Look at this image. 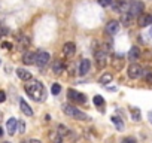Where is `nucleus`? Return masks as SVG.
<instances>
[{
    "mask_svg": "<svg viewBox=\"0 0 152 143\" xmlns=\"http://www.w3.org/2000/svg\"><path fill=\"white\" fill-rule=\"evenodd\" d=\"M57 131H58V134H60L61 137H64V136H69V134H70V130H69L66 125H63V124H60V125H58Z\"/></svg>",
    "mask_w": 152,
    "mask_h": 143,
    "instance_id": "nucleus-22",
    "label": "nucleus"
},
{
    "mask_svg": "<svg viewBox=\"0 0 152 143\" xmlns=\"http://www.w3.org/2000/svg\"><path fill=\"white\" fill-rule=\"evenodd\" d=\"M75 52H76V45H75V42H67V43H64V46H63V55H64V58H72V57L75 55Z\"/></svg>",
    "mask_w": 152,
    "mask_h": 143,
    "instance_id": "nucleus-8",
    "label": "nucleus"
},
{
    "mask_svg": "<svg viewBox=\"0 0 152 143\" xmlns=\"http://www.w3.org/2000/svg\"><path fill=\"white\" fill-rule=\"evenodd\" d=\"M2 116H3V115H2V112H0V121H2Z\"/></svg>",
    "mask_w": 152,
    "mask_h": 143,
    "instance_id": "nucleus-36",
    "label": "nucleus"
},
{
    "mask_svg": "<svg viewBox=\"0 0 152 143\" xmlns=\"http://www.w3.org/2000/svg\"><path fill=\"white\" fill-rule=\"evenodd\" d=\"M51 91H52V94H54V96H58V94L61 93V85H60V84H57V82H55V84H52Z\"/></svg>",
    "mask_w": 152,
    "mask_h": 143,
    "instance_id": "nucleus-25",
    "label": "nucleus"
},
{
    "mask_svg": "<svg viewBox=\"0 0 152 143\" xmlns=\"http://www.w3.org/2000/svg\"><path fill=\"white\" fill-rule=\"evenodd\" d=\"M118 31H119V23H118V21L112 20V21H109V23L106 24V33H107V34L113 36V34H116Z\"/></svg>",
    "mask_w": 152,
    "mask_h": 143,
    "instance_id": "nucleus-9",
    "label": "nucleus"
},
{
    "mask_svg": "<svg viewBox=\"0 0 152 143\" xmlns=\"http://www.w3.org/2000/svg\"><path fill=\"white\" fill-rule=\"evenodd\" d=\"M5 143H9V142H5Z\"/></svg>",
    "mask_w": 152,
    "mask_h": 143,
    "instance_id": "nucleus-37",
    "label": "nucleus"
},
{
    "mask_svg": "<svg viewBox=\"0 0 152 143\" xmlns=\"http://www.w3.org/2000/svg\"><path fill=\"white\" fill-rule=\"evenodd\" d=\"M148 119H149V122L152 124V110H151V112L148 113Z\"/></svg>",
    "mask_w": 152,
    "mask_h": 143,
    "instance_id": "nucleus-34",
    "label": "nucleus"
},
{
    "mask_svg": "<svg viewBox=\"0 0 152 143\" xmlns=\"http://www.w3.org/2000/svg\"><path fill=\"white\" fill-rule=\"evenodd\" d=\"M63 112L67 116H70L72 119H76V121H90L91 119L90 115L84 113L82 110H79L78 107H75L72 104H63Z\"/></svg>",
    "mask_w": 152,
    "mask_h": 143,
    "instance_id": "nucleus-2",
    "label": "nucleus"
},
{
    "mask_svg": "<svg viewBox=\"0 0 152 143\" xmlns=\"http://www.w3.org/2000/svg\"><path fill=\"white\" fill-rule=\"evenodd\" d=\"M67 97H69V100L76 101V103H85L87 101V96L79 93V91H76V90H69L67 91Z\"/></svg>",
    "mask_w": 152,
    "mask_h": 143,
    "instance_id": "nucleus-6",
    "label": "nucleus"
},
{
    "mask_svg": "<svg viewBox=\"0 0 152 143\" xmlns=\"http://www.w3.org/2000/svg\"><path fill=\"white\" fill-rule=\"evenodd\" d=\"M20 109H21V112L24 113V115H27V116H31L33 115V109L27 104V101L26 100H20Z\"/></svg>",
    "mask_w": 152,
    "mask_h": 143,
    "instance_id": "nucleus-14",
    "label": "nucleus"
},
{
    "mask_svg": "<svg viewBox=\"0 0 152 143\" xmlns=\"http://www.w3.org/2000/svg\"><path fill=\"white\" fill-rule=\"evenodd\" d=\"M17 128H18V121H17V118L8 119V122H6V130H8V133H9L11 136H14V134L17 133Z\"/></svg>",
    "mask_w": 152,
    "mask_h": 143,
    "instance_id": "nucleus-11",
    "label": "nucleus"
},
{
    "mask_svg": "<svg viewBox=\"0 0 152 143\" xmlns=\"http://www.w3.org/2000/svg\"><path fill=\"white\" fill-rule=\"evenodd\" d=\"M2 48H5V49H12V43H11V42H3V43H2Z\"/></svg>",
    "mask_w": 152,
    "mask_h": 143,
    "instance_id": "nucleus-29",
    "label": "nucleus"
},
{
    "mask_svg": "<svg viewBox=\"0 0 152 143\" xmlns=\"http://www.w3.org/2000/svg\"><path fill=\"white\" fill-rule=\"evenodd\" d=\"M49 60H51L49 52H46V51H37L36 52V57H34V64L39 66V67H45L49 63Z\"/></svg>",
    "mask_w": 152,
    "mask_h": 143,
    "instance_id": "nucleus-5",
    "label": "nucleus"
},
{
    "mask_svg": "<svg viewBox=\"0 0 152 143\" xmlns=\"http://www.w3.org/2000/svg\"><path fill=\"white\" fill-rule=\"evenodd\" d=\"M48 139H49V142H51V143H63V137L58 134V131H54V130H51V131H49Z\"/></svg>",
    "mask_w": 152,
    "mask_h": 143,
    "instance_id": "nucleus-15",
    "label": "nucleus"
},
{
    "mask_svg": "<svg viewBox=\"0 0 152 143\" xmlns=\"http://www.w3.org/2000/svg\"><path fill=\"white\" fill-rule=\"evenodd\" d=\"M18 40H20V43H21V45H24V46H27V45L30 43V40H28L26 36H23V37H21V36H18Z\"/></svg>",
    "mask_w": 152,
    "mask_h": 143,
    "instance_id": "nucleus-27",
    "label": "nucleus"
},
{
    "mask_svg": "<svg viewBox=\"0 0 152 143\" xmlns=\"http://www.w3.org/2000/svg\"><path fill=\"white\" fill-rule=\"evenodd\" d=\"M17 76H18L21 81H24V82H27V81L33 79V76H31L30 72H28V70H26V69H23V67L17 69Z\"/></svg>",
    "mask_w": 152,
    "mask_h": 143,
    "instance_id": "nucleus-12",
    "label": "nucleus"
},
{
    "mask_svg": "<svg viewBox=\"0 0 152 143\" xmlns=\"http://www.w3.org/2000/svg\"><path fill=\"white\" fill-rule=\"evenodd\" d=\"M112 79H113V76H112L110 73H104V75H102V76H100L99 84H102V85H107V84H110V82H112Z\"/></svg>",
    "mask_w": 152,
    "mask_h": 143,
    "instance_id": "nucleus-20",
    "label": "nucleus"
},
{
    "mask_svg": "<svg viewBox=\"0 0 152 143\" xmlns=\"http://www.w3.org/2000/svg\"><path fill=\"white\" fill-rule=\"evenodd\" d=\"M112 122L115 124V127L121 131V130H124V122H122V119L121 118H118V116H112Z\"/></svg>",
    "mask_w": 152,
    "mask_h": 143,
    "instance_id": "nucleus-23",
    "label": "nucleus"
},
{
    "mask_svg": "<svg viewBox=\"0 0 152 143\" xmlns=\"http://www.w3.org/2000/svg\"><path fill=\"white\" fill-rule=\"evenodd\" d=\"M91 69V61L88 58H84L81 63H79V75L81 76H85Z\"/></svg>",
    "mask_w": 152,
    "mask_h": 143,
    "instance_id": "nucleus-10",
    "label": "nucleus"
},
{
    "mask_svg": "<svg viewBox=\"0 0 152 143\" xmlns=\"http://www.w3.org/2000/svg\"><path fill=\"white\" fill-rule=\"evenodd\" d=\"M130 113H131L133 121L139 122V121L142 119V113H140V109H139V107H130Z\"/></svg>",
    "mask_w": 152,
    "mask_h": 143,
    "instance_id": "nucleus-19",
    "label": "nucleus"
},
{
    "mask_svg": "<svg viewBox=\"0 0 152 143\" xmlns=\"http://www.w3.org/2000/svg\"><path fill=\"white\" fill-rule=\"evenodd\" d=\"M28 84H26V87H24V90H26V93L30 96V98L31 100H34V101H43L45 98H46V90H45V87H43V84L42 82H39V81H33V79H30V81H27Z\"/></svg>",
    "mask_w": 152,
    "mask_h": 143,
    "instance_id": "nucleus-1",
    "label": "nucleus"
},
{
    "mask_svg": "<svg viewBox=\"0 0 152 143\" xmlns=\"http://www.w3.org/2000/svg\"><path fill=\"white\" fill-rule=\"evenodd\" d=\"M121 143H136V140H134L133 137H125V139H124Z\"/></svg>",
    "mask_w": 152,
    "mask_h": 143,
    "instance_id": "nucleus-30",
    "label": "nucleus"
},
{
    "mask_svg": "<svg viewBox=\"0 0 152 143\" xmlns=\"http://www.w3.org/2000/svg\"><path fill=\"white\" fill-rule=\"evenodd\" d=\"M6 101V94L5 91H0V103H5Z\"/></svg>",
    "mask_w": 152,
    "mask_h": 143,
    "instance_id": "nucleus-31",
    "label": "nucleus"
},
{
    "mask_svg": "<svg viewBox=\"0 0 152 143\" xmlns=\"http://www.w3.org/2000/svg\"><path fill=\"white\" fill-rule=\"evenodd\" d=\"M64 63L61 61V60H57L54 64H52V72H54V73L55 75H60V73H63V72H64Z\"/></svg>",
    "mask_w": 152,
    "mask_h": 143,
    "instance_id": "nucleus-16",
    "label": "nucleus"
},
{
    "mask_svg": "<svg viewBox=\"0 0 152 143\" xmlns=\"http://www.w3.org/2000/svg\"><path fill=\"white\" fill-rule=\"evenodd\" d=\"M20 130H21V133H24V130H26V124L24 122H20Z\"/></svg>",
    "mask_w": 152,
    "mask_h": 143,
    "instance_id": "nucleus-32",
    "label": "nucleus"
},
{
    "mask_svg": "<svg viewBox=\"0 0 152 143\" xmlns=\"http://www.w3.org/2000/svg\"><path fill=\"white\" fill-rule=\"evenodd\" d=\"M112 3H113V0H99V5L103 6V8H107V6H110Z\"/></svg>",
    "mask_w": 152,
    "mask_h": 143,
    "instance_id": "nucleus-26",
    "label": "nucleus"
},
{
    "mask_svg": "<svg viewBox=\"0 0 152 143\" xmlns=\"http://www.w3.org/2000/svg\"><path fill=\"white\" fill-rule=\"evenodd\" d=\"M93 101H94V104H96V106H99V107L104 104V98H103L102 96H94Z\"/></svg>",
    "mask_w": 152,
    "mask_h": 143,
    "instance_id": "nucleus-24",
    "label": "nucleus"
},
{
    "mask_svg": "<svg viewBox=\"0 0 152 143\" xmlns=\"http://www.w3.org/2000/svg\"><path fill=\"white\" fill-rule=\"evenodd\" d=\"M34 57H36V54L34 52H30V51H27V52H24V55H23V63L24 64H34Z\"/></svg>",
    "mask_w": 152,
    "mask_h": 143,
    "instance_id": "nucleus-17",
    "label": "nucleus"
},
{
    "mask_svg": "<svg viewBox=\"0 0 152 143\" xmlns=\"http://www.w3.org/2000/svg\"><path fill=\"white\" fill-rule=\"evenodd\" d=\"M2 136H3V130H2V128H0V137H2Z\"/></svg>",
    "mask_w": 152,
    "mask_h": 143,
    "instance_id": "nucleus-35",
    "label": "nucleus"
},
{
    "mask_svg": "<svg viewBox=\"0 0 152 143\" xmlns=\"http://www.w3.org/2000/svg\"><path fill=\"white\" fill-rule=\"evenodd\" d=\"M127 75H128L130 79H139V78H142V75H143V69H142L140 64L131 63V64L128 66V69H127Z\"/></svg>",
    "mask_w": 152,
    "mask_h": 143,
    "instance_id": "nucleus-3",
    "label": "nucleus"
},
{
    "mask_svg": "<svg viewBox=\"0 0 152 143\" xmlns=\"http://www.w3.org/2000/svg\"><path fill=\"white\" fill-rule=\"evenodd\" d=\"M28 143H42V142H40L39 139H31V140H30Z\"/></svg>",
    "mask_w": 152,
    "mask_h": 143,
    "instance_id": "nucleus-33",
    "label": "nucleus"
},
{
    "mask_svg": "<svg viewBox=\"0 0 152 143\" xmlns=\"http://www.w3.org/2000/svg\"><path fill=\"white\" fill-rule=\"evenodd\" d=\"M139 57H140L139 48H137V46H133V48L130 49V52H128V58H130L131 61H136V60H139Z\"/></svg>",
    "mask_w": 152,
    "mask_h": 143,
    "instance_id": "nucleus-18",
    "label": "nucleus"
},
{
    "mask_svg": "<svg viewBox=\"0 0 152 143\" xmlns=\"http://www.w3.org/2000/svg\"><path fill=\"white\" fill-rule=\"evenodd\" d=\"M131 21H133V17H131L128 12H124L122 17H121V24H124V26H130Z\"/></svg>",
    "mask_w": 152,
    "mask_h": 143,
    "instance_id": "nucleus-21",
    "label": "nucleus"
},
{
    "mask_svg": "<svg viewBox=\"0 0 152 143\" xmlns=\"http://www.w3.org/2000/svg\"><path fill=\"white\" fill-rule=\"evenodd\" d=\"M9 30L6 27H0V37H3V36H8Z\"/></svg>",
    "mask_w": 152,
    "mask_h": 143,
    "instance_id": "nucleus-28",
    "label": "nucleus"
},
{
    "mask_svg": "<svg viewBox=\"0 0 152 143\" xmlns=\"http://www.w3.org/2000/svg\"><path fill=\"white\" fill-rule=\"evenodd\" d=\"M151 24H152V15H149V14L139 15V26L140 27H148Z\"/></svg>",
    "mask_w": 152,
    "mask_h": 143,
    "instance_id": "nucleus-13",
    "label": "nucleus"
},
{
    "mask_svg": "<svg viewBox=\"0 0 152 143\" xmlns=\"http://www.w3.org/2000/svg\"><path fill=\"white\" fill-rule=\"evenodd\" d=\"M94 60H96L97 67H99V69H103V67H106V64H107V54H106L104 51H97L96 55H94Z\"/></svg>",
    "mask_w": 152,
    "mask_h": 143,
    "instance_id": "nucleus-7",
    "label": "nucleus"
},
{
    "mask_svg": "<svg viewBox=\"0 0 152 143\" xmlns=\"http://www.w3.org/2000/svg\"><path fill=\"white\" fill-rule=\"evenodd\" d=\"M143 9H145V3L140 2V0H134V2H131V5L128 6V14L134 18V17L142 15Z\"/></svg>",
    "mask_w": 152,
    "mask_h": 143,
    "instance_id": "nucleus-4",
    "label": "nucleus"
}]
</instances>
